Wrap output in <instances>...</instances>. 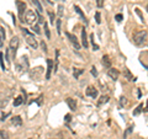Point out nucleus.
Listing matches in <instances>:
<instances>
[{
	"mask_svg": "<svg viewBox=\"0 0 148 139\" xmlns=\"http://www.w3.org/2000/svg\"><path fill=\"white\" fill-rule=\"evenodd\" d=\"M147 40H148V33L146 30H142V31H138L133 35V43L138 47H146L147 46Z\"/></svg>",
	"mask_w": 148,
	"mask_h": 139,
	"instance_id": "f257e3e1",
	"label": "nucleus"
},
{
	"mask_svg": "<svg viewBox=\"0 0 148 139\" xmlns=\"http://www.w3.org/2000/svg\"><path fill=\"white\" fill-rule=\"evenodd\" d=\"M21 31H22V35L25 36V40H26L27 44H29L31 48L36 49L37 47H38V42H37V40H36V37H35L34 33H31V32L27 29H25V27L24 29H21Z\"/></svg>",
	"mask_w": 148,
	"mask_h": 139,
	"instance_id": "f03ea898",
	"label": "nucleus"
},
{
	"mask_svg": "<svg viewBox=\"0 0 148 139\" xmlns=\"http://www.w3.org/2000/svg\"><path fill=\"white\" fill-rule=\"evenodd\" d=\"M37 20V14L34 10H27L22 18V22H25L27 25H34Z\"/></svg>",
	"mask_w": 148,
	"mask_h": 139,
	"instance_id": "7ed1b4c3",
	"label": "nucleus"
},
{
	"mask_svg": "<svg viewBox=\"0 0 148 139\" xmlns=\"http://www.w3.org/2000/svg\"><path fill=\"white\" fill-rule=\"evenodd\" d=\"M16 67H17L18 70H20V73H26V72H29L30 64H29V59H27L26 55H22V57L18 59V62L16 63Z\"/></svg>",
	"mask_w": 148,
	"mask_h": 139,
	"instance_id": "20e7f679",
	"label": "nucleus"
},
{
	"mask_svg": "<svg viewBox=\"0 0 148 139\" xmlns=\"http://www.w3.org/2000/svg\"><path fill=\"white\" fill-rule=\"evenodd\" d=\"M18 44H20V40L18 37H12L10 40V44H9V50L12 53V59H15L16 57V52H17V48H18Z\"/></svg>",
	"mask_w": 148,
	"mask_h": 139,
	"instance_id": "39448f33",
	"label": "nucleus"
},
{
	"mask_svg": "<svg viewBox=\"0 0 148 139\" xmlns=\"http://www.w3.org/2000/svg\"><path fill=\"white\" fill-rule=\"evenodd\" d=\"M66 36H67V38L69 40V42L73 44V47L75 48L77 50H79V49H80V44H79V42H78V38H77V37L74 36L73 33H71V32H66Z\"/></svg>",
	"mask_w": 148,
	"mask_h": 139,
	"instance_id": "423d86ee",
	"label": "nucleus"
},
{
	"mask_svg": "<svg viewBox=\"0 0 148 139\" xmlns=\"http://www.w3.org/2000/svg\"><path fill=\"white\" fill-rule=\"evenodd\" d=\"M16 5H17V10H18V16H20L21 21H22L24 15H25V10H26V3L21 1V0H16Z\"/></svg>",
	"mask_w": 148,
	"mask_h": 139,
	"instance_id": "0eeeda50",
	"label": "nucleus"
},
{
	"mask_svg": "<svg viewBox=\"0 0 148 139\" xmlns=\"http://www.w3.org/2000/svg\"><path fill=\"white\" fill-rule=\"evenodd\" d=\"M98 94H99V91L94 86H88L86 90H85V95L91 97V99H96V97H98Z\"/></svg>",
	"mask_w": 148,
	"mask_h": 139,
	"instance_id": "6e6552de",
	"label": "nucleus"
},
{
	"mask_svg": "<svg viewBox=\"0 0 148 139\" xmlns=\"http://www.w3.org/2000/svg\"><path fill=\"white\" fill-rule=\"evenodd\" d=\"M47 72H46V80H49L51 79V75H52V73H53V61L52 59H47Z\"/></svg>",
	"mask_w": 148,
	"mask_h": 139,
	"instance_id": "1a4fd4ad",
	"label": "nucleus"
},
{
	"mask_svg": "<svg viewBox=\"0 0 148 139\" xmlns=\"http://www.w3.org/2000/svg\"><path fill=\"white\" fill-rule=\"evenodd\" d=\"M108 75L110 76V79H112L114 81H116L117 79H119V76H120V72L117 70L116 68H109Z\"/></svg>",
	"mask_w": 148,
	"mask_h": 139,
	"instance_id": "9d476101",
	"label": "nucleus"
},
{
	"mask_svg": "<svg viewBox=\"0 0 148 139\" xmlns=\"http://www.w3.org/2000/svg\"><path fill=\"white\" fill-rule=\"evenodd\" d=\"M101 64H103V67L104 68H111V59L108 54H105L103 55V58H101Z\"/></svg>",
	"mask_w": 148,
	"mask_h": 139,
	"instance_id": "9b49d317",
	"label": "nucleus"
},
{
	"mask_svg": "<svg viewBox=\"0 0 148 139\" xmlns=\"http://www.w3.org/2000/svg\"><path fill=\"white\" fill-rule=\"evenodd\" d=\"M66 102L68 105V107L71 108V111H75L77 110V102L75 100L72 99V97H68V99H66Z\"/></svg>",
	"mask_w": 148,
	"mask_h": 139,
	"instance_id": "f8f14e48",
	"label": "nucleus"
},
{
	"mask_svg": "<svg viewBox=\"0 0 148 139\" xmlns=\"http://www.w3.org/2000/svg\"><path fill=\"white\" fill-rule=\"evenodd\" d=\"M11 124H14L15 127H21L22 126V118L20 116H14L11 118Z\"/></svg>",
	"mask_w": 148,
	"mask_h": 139,
	"instance_id": "ddd939ff",
	"label": "nucleus"
},
{
	"mask_svg": "<svg viewBox=\"0 0 148 139\" xmlns=\"http://www.w3.org/2000/svg\"><path fill=\"white\" fill-rule=\"evenodd\" d=\"M123 75L130 81H136V76H133L132 74H131V72H130V69H127V68L123 69Z\"/></svg>",
	"mask_w": 148,
	"mask_h": 139,
	"instance_id": "4468645a",
	"label": "nucleus"
},
{
	"mask_svg": "<svg viewBox=\"0 0 148 139\" xmlns=\"http://www.w3.org/2000/svg\"><path fill=\"white\" fill-rule=\"evenodd\" d=\"M82 44L84 46V48L89 47V43H88V36H86V31L85 29L82 31Z\"/></svg>",
	"mask_w": 148,
	"mask_h": 139,
	"instance_id": "2eb2a0df",
	"label": "nucleus"
},
{
	"mask_svg": "<svg viewBox=\"0 0 148 139\" xmlns=\"http://www.w3.org/2000/svg\"><path fill=\"white\" fill-rule=\"evenodd\" d=\"M74 10L77 11V14H78V15H79V16L83 18V21H84V22H85V25H86V24H88V20H86V16L84 15V12L82 11V9H80L79 6H78V5H74Z\"/></svg>",
	"mask_w": 148,
	"mask_h": 139,
	"instance_id": "dca6fc26",
	"label": "nucleus"
},
{
	"mask_svg": "<svg viewBox=\"0 0 148 139\" xmlns=\"http://www.w3.org/2000/svg\"><path fill=\"white\" fill-rule=\"evenodd\" d=\"M53 63H54L53 64V72L56 74V73H57V70H58V63H59V50L58 49L56 50V59H54Z\"/></svg>",
	"mask_w": 148,
	"mask_h": 139,
	"instance_id": "f3484780",
	"label": "nucleus"
},
{
	"mask_svg": "<svg viewBox=\"0 0 148 139\" xmlns=\"http://www.w3.org/2000/svg\"><path fill=\"white\" fill-rule=\"evenodd\" d=\"M5 37H6V32L4 27H0V47L4 46V41H5Z\"/></svg>",
	"mask_w": 148,
	"mask_h": 139,
	"instance_id": "a211bd4d",
	"label": "nucleus"
},
{
	"mask_svg": "<svg viewBox=\"0 0 148 139\" xmlns=\"http://www.w3.org/2000/svg\"><path fill=\"white\" fill-rule=\"evenodd\" d=\"M109 100H110V97L108 96V95H103L99 99V101H98V106H103V105H105V104H108L109 102Z\"/></svg>",
	"mask_w": 148,
	"mask_h": 139,
	"instance_id": "6ab92c4d",
	"label": "nucleus"
},
{
	"mask_svg": "<svg viewBox=\"0 0 148 139\" xmlns=\"http://www.w3.org/2000/svg\"><path fill=\"white\" fill-rule=\"evenodd\" d=\"M83 73H84V69L74 68V69H73V75H74V79H79V76L82 75Z\"/></svg>",
	"mask_w": 148,
	"mask_h": 139,
	"instance_id": "aec40b11",
	"label": "nucleus"
},
{
	"mask_svg": "<svg viewBox=\"0 0 148 139\" xmlns=\"http://www.w3.org/2000/svg\"><path fill=\"white\" fill-rule=\"evenodd\" d=\"M24 97L22 96H17L15 100H14V106H15V107H17V106H20V105H22V102H24Z\"/></svg>",
	"mask_w": 148,
	"mask_h": 139,
	"instance_id": "412c9836",
	"label": "nucleus"
},
{
	"mask_svg": "<svg viewBox=\"0 0 148 139\" xmlns=\"http://www.w3.org/2000/svg\"><path fill=\"white\" fill-rule=\"evenodd\" d=\"M56 27H57V33L61 35L62 33V20H61V17L56 21Z\"/></svg>",
	"mask_w": 148,
	"mask_h": 139,
	"instance_id": "4be33fe9",
	"label": "nucleus"
},
{
	"mask_svg": "<svg viewBox=\"0 0 148 139\" xmlns=\"http://www.w3.org/2000/svg\"><path fill=\"white\" fill-rule=\"evenodd\" d=\"M32 3H34V5L36 6L37 11H38L40 14H41V12H43V7H42V5H41V4H40L38 0H32Z\"/></svg>",
	"mask_w": 148,
	"mask_h": 139,
	"instance_id": "5701e85b",
	"label": "nucleus"
},
{
	"mask_svg": "<svg viewBox=\"0 0 148 139\" xmlns=\"http://www.w3.org/2000/svg\"><path fill=\"white\" fill-rule=\"evenodd\" d=\"M0 139H10V134L8 131H0Z\"/></svg>",
	"mask_w": 148,
	"mask_h": 139,
	"instance_id": "b1692460",
	"label": "nucleus"
},
{
	"mask_svg": "<svg viewBox=\"0 0 148 139\" xmlns=\"http://www.w3.org/2000/svg\"><path fill=\"white\" fill-rule=\"evenodd\" d=\"M133 132V126H131V127H128L126 131H125V133H123V139H127L128 138V136L131 134Z\"/></svg>",
	"mask_w": 148,
	"mask_h": 139,
	"instance_id": "393cba45",
	"label": "nucleus"
},
{
	"mask_svg": "<svg viewBox=\"0 0 148 139\" xmlns=\"http://www.w3.org/2000/svg\"><path fill=\"white\" fill-rule=\"evenodd\" d=\"M43 26H45V33H46V37L49 40L51 38V33H49V29H48V24L47 22H43Z\"/></svg>",
	"mask_w": 148,
	"mask_h": 139,
	"instance_id": "a878e982",
	"label": "nucleus"
},
{
	"mask_svg": "<svg viewBox=\"0 0 148 139\" xmlns=\"http://www.w3.org/2000/svg\"><path fill=\"white\" fill-rule=\"evenodd\" d=\"M32 26V31L35 32V33L37 35H41V29H40V26L37 25V24H34V25H31Z\"/></svg>",
	"mask_w": 148,
	"mask_h": 139,
	"instance_id": "bb28decb",
	"label": "nucleus"
},
{
	"mask_svg": "<svg viewBox=\"0 0 148 139\" xmlns=\"http://www.w3.org/2000/svg\"><path fill=\"white\" fill-rule=\"evenodd\" d=\"M127 105V99L125 96H121L120 97V107H125Z\"/></svg>",
	"mask_w": 148,
	"mask_h": 139,
	"instance_id": "cd10ccee",
	"label": "nucleus"
},
{
	"mask_svg": "<svg viewBox=\"0 0 148 139\" xmlns=\"http://www.w3.org/2000/svg\"><path fill=\"white\" fill-rule=\"evenodd\" d=\"M142 110H143V104H141V105L138 106V107H137L135 111H133V114H135V116H138V114H140V113L142 112Z\"/></svg>",
	"mask_w": 148,
	"mask_h": 139,
	"instance_id": "c85d7f7f",
	"label": "nucleus"
},
{
	"mask_svg": "<svg viewBox=\"0 0 148 139\" xmlns=\"http://www.w3.org/2000/svg\"><path fill=\"white\" fill-rule=\"evenodd\" d=\"M48 17H49V21H51V24H52V25H54V18H56V16H54V14H53L52 11H48Z\"/></svg>",
	"mask_w": 148,
	"mask_h": 139,
	"instance_id": "c756f323",
	"label": "nucleus"
},
{
	"mask_svg": "<svg viewBox=\"0 0 148 139\" xmlns=\"http://www.w3.org/2000/svg\"><path fill=\"white\" fill-rule=\"evenodd\" d=\"M71 121H72V116L69 114V113L66 114V117H64V123H66L68 127H69V122H71Z\"/></svg>",
	"mask_w": 148,
	"mask_h": 139,
	"instance_id": "7c9ffc66",
	"label": "nucleus"
},
{
	"mask_svg": "<svg viewBox=\"0 0 148 139\" xmlns=\"http://www.w3.org/2000/svg\"><path fill=\"white\" fill-rule=\"evenodd\" d=\"M95 21H96V24H98V25L101 24V15H100V12H99V11L95 14Z\"/></svg>",
	"mask_w": 148,
	"mask_h": 139,
	"instance_id": "2f4dec72",
	"label": "nucleus"
},
{
	"mask_svg": "<svg viewBox=\"0 0 148 139\" xmlns=\"http://www.w3.org/2000/svg\"><path fill=\"white\" fill-rule=\"evenodd\" d=\"M135 11H136V12L138 14V16H140V17H141V20H142V22H145V24H146V20H145V17H143V14L141 12V10H140V9H137V7H136V9H135Z\"/></svg>",
	"mask_w": 148,
	"mask_h": 139,
	"instance_id": "473e14b6",
	"label": "nucleus"
},
{
	"mask_svg": "<svg viewBox=\"0 0 148 139\" xmlns=\"http://www.w3.org/2000/svg\"><path fill=\"white\" fill-rule=\"evenodd\" d=\"M0 65H1L3 70H5V64H4V54L0 53Z\"/></svg>",
	"mask_w": 148,
	"mask_h": 139,
	"instance_id": "72a5a7b5",
	"label": "nucleus"
},
{
	"mask_svg": "<svg viewBox=\"0 0 148 139\" xmlns=\"http://www.w3.org/2000/svg\"><path fill=\"white\" fill-rule=\"evenodd\" d=\"M63 10H64V6H63V5H59V6H58V16H59V17L63 16V14H64Z\"/></svg>",
	"mask_w": 148,
	"mask_h": 139,
	"instance_id": "f704fd0d",
	"label": "nucleus"
},
{
	"mask_svg": "<svg viewBox=\"0 0 148 139\" xmlns=\"http://www.w3.org/2000/svg\"><path fill=\"white\" fill-rule=\"evenodd\" d=\"M104 3H105V0H96V6H98L99 9L104 7Z\"/></svg>",
	"mask_w": 148,
	"mask_h": 139,
	"instance_id": "c9c22d12",
	"label": "nucleus"
},
{
	"mask_svg": "<svg viewBox=\"0 0 148 139\" xmlns=\"http://www.w3.org/2000/svg\"><path fill=\"white\" fill-rule=\"evenodd\" d=\"M115 20H116L117 22H121L123 20V15H122V14H117V15L115 16Z\"/></svg>",
	"mask_w": 148,
	"mask_h": 139,
	"instance_id": "e433bc0d",
	"label": "nucleus"
},
{
	"mask_svg": "<svg viewBox=\"0 0 148 139\" xmlns=\"http://www.w3.org/2000/svg\"><path fill=\"white\" fill-rule=\"evenodd\" d=\"M90 73H91V75H94L95 78L98 76V70H96V68H95V67H91V70H90Z\"/></svg>",
	"mask_w": 148,
	"mask_h": 139,
	"instance_id": "4c0bfd02",
	"label": "nucleus"
},
{
	"mask_svg": "<svg viewBox=\"0 0 148 139\" xmlns=\"http://www.w3.org/2000/svg\"><path fill=\"white\" fill-rule=\"evenodd\" d=\"M42 100H43V95H41V96L38 97V99H37V100H36V102H37V105H38V106H41V105H42Z\"/></svg>",
	"mask_w": 148,
	"mask_h": 139,
	"instance_id": "58836bf2",
	"label": "nucleus"
},
{
	"mask_svg": "<svg viewBox=\"0 0 148 139\" xmlns=\"http://www.w3.org/2000/svg\"><path fill=\"white\" fill-rule=\"evenodd\" d=\"M41 47H42L43 52H47V44L45 43V41H42V42H41Z\"/></svg>",
	"mask_w": 148,
	"mask_h": 139,
	"instance_id": "ea45409f",
	"label": "nucleus"
},
{
	"mask_svg": "<svg viewBox=\"0 0 148 139\" xmlns=\"http://www.w3.org/2000/svg\"><path fill=\"white\" fill-rule=\"evenodd\" d=\"M30 139H34V138H30Z\"/></svg>",
	"mask_w": 148,
	"mask_h": 139,
	"instance_id": "a19ab883",
	"label": "nucleus"
}]
</instances>
